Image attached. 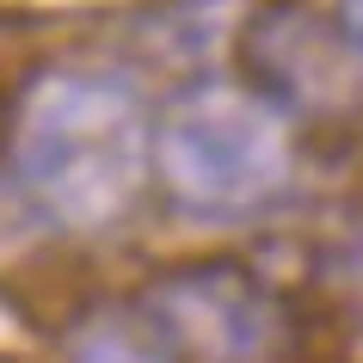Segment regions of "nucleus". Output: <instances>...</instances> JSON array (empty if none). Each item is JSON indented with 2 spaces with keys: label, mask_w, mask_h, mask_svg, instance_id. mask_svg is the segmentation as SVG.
Returning a JSON list of instances; mask_svg holds the SVG:
<instances>
[{
  "label": "nucleus",
  "mask_w": 363,
  "mask_h": 363,
  "mask_svg": "<svg viewBox=\"0 0 363 363\" xmlns=\"http://www.w3.org/2000/svg\"><path fill=\"white\" fill-rule=\"evenodd\" d=\"M339 43L363 56V0H339Z\"/></svg>",
  "instance_id": "39448f33"
},
{
  "label": "nucleus",
  "mask_w": 363,
  "mask_h": 363,
  "mask_svg": "<svg viewBox=\"0 0 363 363\" xmlns=\"http://www.w3.org/2000/svg\"><path fill=\"white\" fill-rule=\"evenodd\" d=\"M13 172L50 222L117 228L148 185V111L117 74H43L13 130Z\"/></svg>",
  "instance_id": "f257e3e1"
},
{
  "label": "nucleus",
  "mask_w": 363,
  "mask_h": 363,
  "mask_svg": "<svg viewBox=\"0 0 363 363\" xmlns=\"http://www.w3.org/2000/svg\"><path fill=\"white\" fill-rule=\"evenodd\" d=\"M135 320L167 363H271L284 351V308L240 265H185L135 296Z\"/></svg>",
  "instance_id": "7ed1b4c3"
},
{
  "label": "nucleus",
  "mask_w": 363,
  "mask_h": 363,
  "mask_svg": "<svg viewBox=\"0 0 363 363\" xmlns=\"http://www.w3.org/2000/svg\"><path fill=\"white\" fill-rule=\"evenodd\" d=\"M154 154H160V179L172 185V197L197 216L259 210L296 172L289 117L265 93L234 86V80H197L191 93L172 99Z\"/></svg>",
  "instance_id": "f03ea898"
},
{
  "label": "nucleus",
  "mask_w": 363,
  "mask_h": 363,
  "mask_svg": "<svg viewBox=\"0 0 363 363\" xmlns=\"http://www.w3.org/2000/svg\"><path fill=\"white\" fill-rule=\"evenodd\" d=\"M68 357L74 363H167V351L148 339V326L135 314H93L86 326H74Z\"/></svg>",
  "instance_id": "20e7f679"
}]
</instances>
